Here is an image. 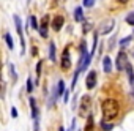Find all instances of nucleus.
I'll return each mask as SVG.
<instances>
[{
  "label": "nucleus",
  "mask_w": 134,
  "mask_h": 131,
  "mask_svg": "<svg viewBox=\"0 0 134 131\" xmlns=\"http://www.w3.org/2000/svg\"><path fill=\"white\" fill-rule=\"evenodd\" d=\"M63 22H65V18L63 16H55L54 19H52V29L55 30V32H60L62 30V27H63Z\"/></svg>",
  "instance_id": "nucleus-8"
},
{
  "label": "nucleus",
  "mask_w": 134,
  "mask_h": 131,
  "mask_svg": "<svg viewBox=\"0 0 134 131\" xmlns=\"http://www.w3.org/2000/svg\"><path fill=\"white\" fill-rule=\"evenodd\" d=\"M11 117H18V111H16V107H11Z\"/></svg>",
  "instance_id": "nucleus-25"
},
{
  "label": "nucleus",
  "mask_w": 134,
  "mask_h": 131,
  "mask_svg": "<svg viewBox=\"0 0 134 131\" xmlns=\"http://www.w3.org/2000/svg\"><path fill=\"white\" fill-rule=\"evenodd\" d=\"M47 25H49V16L46 14V16H43L41 24H40V35H41L43 38L47 36Z\"/></svg>",
  "instance_id": "nucleus-6"
},
{
  "label": "nucleus",
  "mask_w": 134,
  "mask_h": 131,
  "mask_svg": "<svg viewBox=\"0 0 134 131\" xmlns=\"http://www.w3.org/2000/svg\"><path fill=\"white\" fill-rule=\"evenodd\" d=\"M41 65H43V62L40 60V62H38V65H36V81H40V74H41Z\"/></svg>",
  "instance_id": "nucleus-20"
},
{
  "label": "nucleus",
  "mask_w": 134,
  "mask_h": 131,
  "mask_svg": "<svg viewBox=\"0 0 134 131\" xmlns=\"http://www.w3.org/2000/svg\"><path fill=\"white\" fill-rule=\"evenodd\" d=\"M93 5H95V0H84V7L90 8V7H93Z\"/></svg>",
  "instance_id": "nucleus-23"
},
{
  "label": "nucleus",
  "mask_w": 134,
  "mask_h": 131,
  "mask_svg": "<svg viewBox=\"0 0 134 131\" xmlns=\"http://www.w3.org/2000/svg\"><path fill=\"white\" fill-rule=\"evenodd\" d=\"M32 90H33V82H32V79L29 78V79H27V92L32 93Z\"/></svg>",
  "instance_id": "nucleus-21"
},
{
  "label": "nucleus",
  "mask_w": 134,
  "mask_h": 131,
  "mask_svg": "<svg viewBox=\"0 0 134 131\" xmlns=\"http://www.w3.org/2000/svg\"><path fill=\"white\" fill-rule=\"evenodd\" d=\"M120 3H126V2H129V0H118Z\"/></svg>",
  "instance_id": "nucleus-27"
},
{
  "label": "nucleus",
  "mask_w": 134,
  "mask_h": 131,
  "mask_svg": "<svg viewBox=\"0 0 134 131\" xmlns=\"http://www.w3.org/2000/svg\"><path fill=\"white\" fill-rule=\"evenodd\" d=\"M85 131H93V117L88 115V120H87V125H85Z\"/></svg>",
  "instance_id": "nucleus-16"
},
{
  "label": "nucleus",
  "mask_w": 134,
  "mask_h": 131,
  "mask_svg": "<svg viewBox=\"0 0 134 131\" xmlns=\"http://www.w3.org/2000/svg\"><path fill=\"white\" fill-rule=\"evenodd\" d=\"M13 19H14V25H16V30H18V33H19V38H21L22 54H24V52H25V38H24V33H22V22H21V18H19L18 14H14Z\"/></svg>",
  "instance_id": "nucleus-3"
},
{
  "label": "nucleus",
  "mask_w": 134,
  "mask_h": 131,
  "mask_svg": "<svg viewBox=\"0 0 134 131\" xmlns=\"http://www.w3.org/2000/svg\"><path fill=\"white\" fill-rule=\"evenodd\" d=\"M90 104H92V98L88 95H84L81 98V115H87V111L90 109Z\"/></svg>",
  "instance_id": "nucleus-5"
},
{
  "label": "nucleus",
  "mask_w": 134,
  "mask_h": 131,
  "mask_svg": "<svg viewBox=\"0 0 134 131\" xmlns=\"http://www.w3.org/2000/svg\"><path fill=\"white\" fill-rule=\"evenodd\" d=\"M29 103H30V109H32V117H33L35 120H38V109H36V101H35V98L30 96V98H29Z\"/></svg>",
  "instance_id": "nucleus-10"
},
{
  "label": "nucleus",
  "mask_w": 134,
  "mask_h": 131,
  "mask_svg": "<svg viewBox=\"0 0 134 131\" xmlns=\"http://www.w3.org/2000/svg\"><path fill=\"white\" fill-rule=\"evenodd\" d=\"M90 29H92V24H84V32H87Z\"/></svg>",
  "instance_id": "nucleus-26"
},
{
  "label": "nucleus",
  "mask_w": 134,
  "mask_h": 131,
  "mask_svg": "<svg viewBox=\"0 0 134 131\" xmlns=\"http://www.w3.org/2000/svg\"><path fill=\"white\" fill-rule=\"evenodd\" d=\"M99 125H101V128H103L104 131H110V129H114V123H106V122H101Z\"/></svg>",
  "instance_id": "nucleus-17"
},
{
  "label": "nucleus",
  "mask_w": 134,
  "mask_h": 131,
  "mask_svg": "<svg viewBox=\"0 0 134 131\" xmlns=\"http://www.w3.org/2000/svg\"><path fill=\"white\" fill-rule=\"evenodd\" d=\"M103 107V117L104 120H114L120 114V104L115 98H106L101 104Z\"/></svg>",
  "instance_id": "nucleus-1"
},
{
  "label": "nucleus",
  "mask_w": 134,
  "mask_h": 131,
  "mask_svg": "<svg viewBox=\"0 0 134 131\" xmlns=\"http://www.w3.org/2000/svg\"><path fill=\"white\" fill-rule=\"evenodd\" d=\"M103 70H104V73H110V70H112V60H110V57H104L103 58Z\"/></svg>",
  "instance_id": "nucleus-11"
},
{
  "label": "nucleus",
  "mask_w": 134,
  "mask_h": 131,
  "mask_svg": "<svg viewBox=\"0 0 134 131\" xmlns=\"http://www.w3.org/2000/svg\"><path fill=\"white\" fill-rule=\"evenodd\" d=\"M128 55H126V52L125 51H120L118 52V55H117V60H115V68L118 70V71H123V70H126V67H128Z\"/></svg>",
  "instance_id": "nucleus-2"
},
{
  "label": "nucleus",
  "mask_w": 134,
  "mask_h": 131,
  "mask_svg": "<svg viewBox=\"0 0 134 131\" xmlns=\"http://www.w3.org/2000/svg\"><path fill=\"white\" fill-rule=\"evenodd\" d=\"M60 65H62V68H63V70H70V68H71L70 47H65V51H63V54H62V62H60Z\"/></svg>",
  "instance_id": "nucleus-4"
},
{
  "label": "nucleus",
  "mask_w": 134,
  "mask_h": 131,
  "mask_svg": "<svg viewBox=\"0 0 134 131\" xmlns=\"http://www.w3.org/2000/svg\"><path fill=\"white\" fill-rule=\"evenodd\" d=\"M57 92H58L60 96L66 93V89H65V82H63V81H58V84H57Z\"/></svg>",
  "instance_id": "nucleus-14"
},
{
  "label": "nucleus",
  "mask_w": 134,
  "mask_h": 131,
  "mask_svg": "<svg viewBox=\"0 0 134 131\" xmlns=\"http://www.w3.org/2000/svg\"><path fill=\"white\" fill-rule=\"evenodd\" d=\"M58 131H65V128H63V126H60V128H58Z\"/></svg>",
  "instance_id": "nucleus-28"
},
{
  "label": "nucleus",
  "mask_w": 134,
  "mask_h": 131,
  "mask_svg": "<svg viewBox=\"0 0 134 131\" xmlns=\"http://www.w3.org/2000/svg\"><path fill=\"white\" fill-rule=\"evenodd\" d=\"M85 87L87 89H93L96 85V71H88L87 74V79H85Z\"/></svg>",
  "instance_id": "nucleus-7"
},
{
  "label": "nucleus",
  "mask_w": 134,
  "mask_h": 131,
  "mask_svg": "<svg viewBox=\"0 0 134 131\" xmlns=\"http://www.w3.org/2000/svg\"><path fill=\"white\" fill-rule=\"evenodd\" d=\"M115 25V21H106L103 27H99V35H107Z\"/></svg>",
  "instance_id": "nucleus-9"
},
{
  "label": "nucleus",
  "mask_w": 134,
  "mask_h": 131,
  "mask_svg": "<svg viewBox=\"0 0 134 131\" xmlns=\"http://www.w3.org/2000/svg\"><path fill=\"white\" fill-rule=\"evenodd\" d=\"M5 41H7V44H8L10 49H14V41H13V38H11L10 33H5Z\"/></svg>",
  "instance_id": "nucleus-15"
},
{
  "label": "nucleus",
  "mask_w": 134,
  "mask_h": 131,
  "mask_svg": "<svg viewBox=\"0 0 134 131\" xmlns=\"http://www.w3.org/2000/svg\"><path fill=\"white\" fill-rule=\"evenodd\" d=\"M74 19H76V22H82L84 21V10L81 7H77L74 10Z\"/></svg>",
  "instance_id": "nucleus-12"
},
{
  "label": "nucleus",
  "mask_w": 134,
  "mask_h": 131,
  "mask_svg": "<svg viewBox=\"0 0 134 131\" xmlns=\"http://www.w3.org/2000/svg\"><path fill=\"white\" fill-rule=\"evenodd\" d=\"M10 70H11V78H13V81H16V70H14V65H10Z\"/></svg>",
  "instance_id": "nucleus-24"
},
{
  "label": "nucleus",
  "mask_w": 134,
  "mask_h": 131,
  "mask_svg": "<svg viewBox=\"0 0 134 131\" xmlns=\"http://www.w3.org/2000/svg\"><path fill=\"white\" fill-rule=\"evenodd\" d=\"M126 22H128L129 25H134V11H132V13H129V14L126 16Z\"/></svg>",
  "instance_id": "nucleus-19"
},
{
  "label": "nucleus",
  "mask_w": 134,
  "mask_h": 131,
  "mask_svg": "<svg viewBox=\"0 0 134 131\" xmlns=\"http://www.w3.org/2000/svg\"><path fill=\"white\" fill-rule=\"evenodd\" d=\"M132 40V36H128V38H123V40H120V46H126L129 41Z\"/></svg>",
  "instance_id": "nucleus-22"
},
{
  "label": "nucleus",
  "mask_w": 134,
  "mask_h": 131,
  "mask_svg": "<svg viewBox=\"0 0 134 131\" xmlns=\"http://www.w3.org/2000/svg\"><path fill=\"white\" fill-rule=\"evenodd\" d=\"M30 25H32V29L40 30V27H38V22H36V18H35V16H30Z\"/></svg>",
  "instance_id": "nucleus-18"
},
{
  "label": "nucleus",
  "mask_w": 134,
  "mask_h": 131,
  "mask_svg": "<svg viewBox=\"0 0 134 131\" xmlns=\"http://www.w3.org/2000/svg\"><path fill=\"white\" fill-rule=\"evenodd\" d=\"M49 58L51 62H55V44L54 43L49 44Z\"/></svg>",
  "instance_id": "nucleus-13"
}]
</instances>
